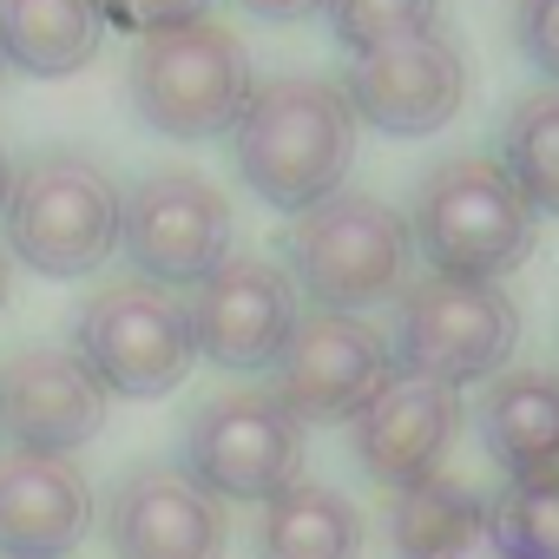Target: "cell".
<instances>
[{
    "instance_id": "8fae6325",
    "label": "cell",
    "mask_w": 559,
    "mask_h": 559,
    "mask_svg": "<svg viewBox=\"0 0 559 559\" xmlns=\"http://www.w3.org/2000/svg\"><path fill=\"white\" fill-rule=\"evenodd\" d=\"M343 99H349L356 126H376L382 139H428L467 106V60L441 27L408 34V40L356 53Z\"/></svg>"
},
{
    "instance_id": "f546056e",
    "label": "cell",
    "mask_w": 559,
    "mask_h": 559,
    "mask_svg": "<svg viewBox=\"0 0 559 559\" xmlns=\"http://www.w3.org/2000/svg\"><path fill=\"white\" fill-rule=\"evenodd\" d=\"M0 86H8V60H0Z\"/></svg>"
},
{
    "instance_id": "ba28073f",
    "label": "cell",
    "mask_w": 559,
    "mask_h": 559,
    "mask_svg": "<svg viewBox=\"0 0 559 559\" xmlns=\"http://www.w3.org/2000/svg\"><path fill=\"white\" fill-rule=\"evenodd\" d=\"M178 454L211 500L263 507L304 474V421L263 389H230L191 408Z\"/></svg>"
},
{
    "instance_id": "6da1fadb",
    "label": "cell",
    "mask_w": 559,
    "mask_h": 559,
    "mask_svg": "<svg viewBox=\"0 0 559 559\" xmlns=\"http://www.w3.org/2000/svg\"><path fill=\"white\" fill-rule=\"evenodd\" d=\"M230 158L237 178L270 204V211H310L330 191H343L356 165V112L336 80L317 73H276L250 86V106L230 126Z\"/></svg>"
},
{
    "instance_id": "30bf717a",
    "label": "cell",
    "mask_w": 559,
    "mask_h": 559,
    "mask_svg": "<svg viewBox=\"0 0 559 559\" xmlns=\"http://www.w3.org/2000/svg\"><path fill=\"white\" fill-rule=\"evenodd\" d=\"M395 376H402L395 349L389 336H376V323L343 310H310L297 317L284 356L270 362V395L304 428H323V421H356Z\"/></svg>"
},
{
    "instance_id": "7a4b0ae2",
    "label": "cell",
    "mask_w": 559,
    "mask_h": 559,
    "mask_svg": "<svg viewBox=\"0 0 559 559\" xmlns=\"http://www.w3.org/2000/svg\"><path fill=\"white\" fill-rule=\"evenodd\" d=\"M119 217H126V191L93 152H34L27 165H14L8 211H0L8 237L0 243L34 276L67 284V276H93L112 263Z\"/></svg>"
},
{
    "instance_id": "484cf974",
    "label": "cell",
    "mask_w": 559,
    "mask_h": 559,
    "mask_svg": "<svg viewBox=\"0 0 559 559\" xmlns=\"http://www.w3.org/2000/svg\"><path fill=\"white\" fill-rule=\"evenodd\" d=\"M243 14H257V21H310V14H323V0H237Z\"/></svg>"
},
{
    "instance_id": "7c38bea8",
    "label": "cell",
    "mask_w": 559,
    "mask_h": 559,
    "mask_svg": "<svg viewBox=\"0 0 559 559\" xmlns=\"http://www.w3.org/2000/svg\"><path fill=\"white\" fill-rule=\"evenodd\" d=\"M304 317V297L290 284V270L276 257H224L198 297H191V336L198 356L230 369V376H257L284 356L290 330Z\"/></svg>"
},
{
    "instance_id": "4fadbf2b",
    "label": "cell",
    "mask_w": 559,
    "mask_h": 559,
    "mask_svg": "<svg viewBox=\"0 0 559 559\" xmlns=\"http://www.w3.org/2000/svg\"><path fill=\"white\" fill-rule=\"evenodd\" d=\"M99 526L112 559H224L230 546L224 500H211L185 467H165V461L132 467L112 487Z\"/></svg>"
},
{
    "instance_id": "603a6c76",
    "label": "cell",
    "mask_w": 559,
    "mask_h": 559,
    "mask_svg": "<svg viewBox=\"0 0 559 559\" xmlns=\"http://www.w3.org/2000/svg\"><path fill=\"white\" fill-rule=\"evenodd\" d=\"M323 14L349 53H369V47H389L408 34H435L441 0H323Z\"/></svg>"
},
{
    "instance_id": "5bb4252c",
    "label": "cell",
    "mask_w": 559,
    "mask_h": 559,
    "mask_svg": "<svg viewBox=\"0 0 559 559\" xmlns=\"http://www.w3.org/2000/svg\"><path fill=\"white\" fill-rule=\"evenodd\" d=\"M106 408H112V395L93 382V369L73 349L27 343L0 362V435H8V448L73 454V448L99 441Z\"/></svg>"
},
{
    "instance_id": "4316f807",
    "label": "cell",
    "mask_w": 559,
    "mask_h": 559,
    "mask_svg": "<svg viewBox=\"0 0 559 559\" xmlns=\"http://www.w3.org/2000/svg\"><path fill=\"white\" fill-rule=\"evenodd\" d=\"M8 304H14V257L0 243V317H8Z\"/></svg>"
},
{
    "instance_id": "e0dca14e",
    "label": "cell",
    "mask_w": 559,
    "mask_h": 559,
    "mask_svg": "<svg viewBox=\"0 0 559 559\" xmlns=\"http://www.w3.org/2000/svg\"><path fill=\"white\" fill-rule=\"evenodd\" d=\"M480 448L507 467V480H559V376H493L480 395Z\"/></svg>"
},
{
    "instance_id": "83f0119b",
    "label": "cell",
    "mask_w": 559,
    "mask_h": 559,
    "mask_svg": "<svg viewBox=\"0 0 559 559\" xmlns=\"http://www.w3.org/2000/svg\"><path fill=\"white\" fill-rule=\"evenodd\" d=\"M8 185H14V165H8V145H0V211H8Z\"/></svg>"
},
{
    "instance_id": "9a60e30c",
    "label": "cell",
    "mask_w": 559,
    "mask_h": 559,
    "mask_svg": "<svg viewBox=\"0 0 559 559\" xmlns=\"http://www.w3.org/2000/svg\"><path fill=\"white\" fill-rule=\"evenodd\" d=\"M461 435V389L421 382V376H395L356 421H349V454L376 487H415L428 474H441L448 448Z\"/></svg>"
},
{
    "instance_id": "44dd1931",
    "label": "cell",
    "mask_w": 559,
    "mask_h": 559,
    "mask_svg": "<svg viewBox=\"0 0 559 559\" xmlns=\"http://www.w3.org/2000/svg\"><path fill=\"white\" fill-rule=\"evenodd\" d=\"M500 171L533 211L559 217V86H533L513 99L500 126Z\"/></svg>"
},
{
    "instance_id": "7402d4cb",
    "label": "cell",
    "mask_w": 559,
    "mask_h": 559,
    "mask_svg": "<svg viewBox=\"0 0 559 559\" xmlns=\"http://www.w3.org/2000/svg\"><path fill=\"white\" fill-rule=\"evenodd\" d=\"M487 546L500 559H559V480H507L487 507Z\"/></svg>"
},
{
    "instance_id": "52a82bcc",
    "label": "cell",
    "mask_w": 559,
    "mask_h": 559,
    "mask_svg": "<svg viewBox=\"0 0 559 559\" xmlns=\"http://www.w3.org/2000/svg\"><path fill=\"white\" fill-rule=\"evenodd\" d=\"M395 369L441 382V389H474L507 369L520 349V310L500 284H467V276H421L395 297Z\"/></svg>"
},
{
    "instance_id": "3957f363",
    "label": "cell",
    "mask_w": 559,
    "mask_h": 559,
    "mask_svg": "<svg viewBox=\"0 0 559 559\" xmlns=\"http://www.w3.org/2000/svg\"><path fill=\"white\" fill-rule=\"evenodd\" d=\"M284 270L317 310L356 317L369 304H395L415 284V237L395 204L369 191H330L323 204L290 217Z\"/></svg>"
},
{
    "instance_id": "ffe728a7",
    "label": "cell",
    "mask_w": 559,
    "mask_h": 559,
    "mask_svg": "<svg viewBox=\"0 0 559 559\" xmlns=\"http://www.w3.org/2000/svg\"><path fill=\"white\" fill-rule=\"evenodd\" d=\"M487 507L467 480L454 474H428L415 487L395 493L389 507V552L395 559H467L487 539Z\"/></svg>"
},
{
    "instance_id": "277c9868",
    "label": "cell",
    "mask_w": 559,
    "mask_h": 559,
    "mask_svg": "<svg viewBox=\"0 0 559 559\" xmlns=\"http://www.w3.org/2000/svg\"><path fill=\"white\" fill-rule=\"evenodd\" d=\"M533 217L539 211L513 191L500 158L461 152V158H441L415 185L408 237H415V257H428L435 276L500 284L507 270H520L533 257Z\"/></svg>"
},
{
    "instance_id": "d4e9b609",
    "label": "cell",
    "mask_w": 559,
    "mask_h": 559,
    "mask_svg": "<svg viewBox=\"0 0 559 559\" xmlns=\"http://www.w3.org/2000/svg\"><path fill=\"white\" fill-rule=\"evenodd\" d=\"M513 40L539 80L559 86V0H520L513 8Z\"/></svg>"
},
{
    "instance_id": "d6986e66",
    "label": "cell",
    "mask_w": 559,
    "mask_h": 559,
    "mask_svg": "<svg viewBox=\"0 0 559 559\" xmlns=\"http://www.w3.org/2000/svg\"><path fill=\"white\" fill-rule=\"evenodd\" d=\"M99 40V0H0V60L27 80H67L93 67Z\"/></svg>"
},
{
    "instance_id": "f1b7e54d",
    "label": "cell",
    "mask_w": 559,
    "mask_h": 559,
    "mask_svg": "<svg viewBox=\"0 0 559 559\" xmlns=\"http://www.w3.org/2000/svg\"><path fill=\"white\" fill-rule=\"evenodd\" d=\"M467 559H500V552H467Z\"/></svg>"
},
{
    "instance_id": "9c48e42d",
    "label": "cell",
    "mask_w": 559,
    "mask_h": 559,
    "mask_svg": "<svg viewBox=\"0 0 559 559\" xmlns=\"http://www.w3.org/2000/svg\"><path fill=\"white\" fill-rule=\"evenodd\" d=\"M119 250L132 257V276H152L165 290H198L230 257V198L191 165H158L126 191Z\"/></svg>"
},
{
    "instance_id": "5b68a950",
    "label": "cell",
    "mask_w": 559,
    "mask_h": 559,
    "mask_svg": "<svg viewBox=\"0 0 559 559\" xmlns=\"http://www.w3.org/2000/svg\"><path fill=\"white\" fill-rule=\"evenodd\" d=\"M250 86H257L250 47L217 21H185V27L145 34L126 67L132 112L171 145L224 139L237 126V112L250 106Z\"/></svg>"
},
{
    "instance_id": "2e32d148",
    "label": "cell",
    "mask_w": 559,
    "mask_h": 559,
    "mask_svg": "<svg viewBox=\"0 0 559 559\" xmlns=\"http://www.w3.org/2000/svg\"><path fill=\"white\" fill-rule=\"evenodd\" d=\"M93 513L99 507L73 454H0V559H73Z\"/></svg>"
},
{
    "instance_id": "cb8c5ba5",
    "label": "cell",
    "mask_w": 559,
    "mask_h": 559,
    "mask_svg": "<svg viewBox=\"0 0 559 559\" xmlns=\"http://www.w3.org/2000/svg\"><path fill=\"white\" fill-rule=\"evenodd\" d=\"M217 0H99V21L119 27V34H165V27H185V21H211Z\"/></svg>"
},
{
    "instance_id": "8992f818",
    "label": "cell",
    "mask_w": 559,
    "mask_h": 559,
    "mask_svg": "<svg viewBox=\"0 0 559 559\" xmlns=\"http://www.w3.org/2000/svg\"><path fill=\"white\" fill-rule=\"evenodd\" d=\"M73 356L93 369V382L106 395L158 402L198 362L191 304L178 290L152 284V276H112V284H99L73 317Z\"/></svg>"
},
{
    "instance_id": "ac0fdd59",
    "label": "cell",
    "mask_w": 559,
    "mask_h": 559,
    "mask_svg": "<svg viewBox=\"0 0 559 559\" xmlns=\"http://www.w3.org/2000/svg\"><path fill=\"white\" fill-rule=\"evenodd\" d=\"M362 507L323 480H290L284 493H270L257 513V559H362Z\"/></svg>"
}]
</instances>
